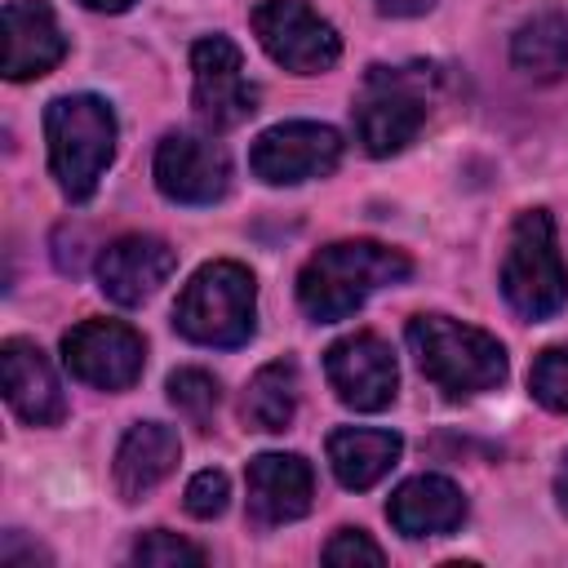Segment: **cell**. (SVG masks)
I'll return each instance as SVG.
<instances>
[{
  "label": "cell",
  "mask_w": 568,
  "mask_h": 568,
  "mask_svg": "<svg viewBox=\"0 0 568 568\" xmlns=\"http://www.w3.org/2000/svg\"><path fill=\"white\" fill-rule=\"evenodd\" d=\"M386 519L395 532L404 537H439V532H453L462 528L466 519V497L453 479L444 475H413L404 479L390 501H386Z\"/></svg>",
  "instance_id": "cell-17"
},
{
  "label": "cell",
  "mask_w": 568,
  "mask_h": 568,
  "mask_svg": "<svg viewBox=\"0 0 568 568\" xmlns=\"http://www.w3.org/2000/svg\"><path fill=\"white\" fill-rule=\"evenodd\" d=\"M257 284L240 262H204L173 306V328L200 346H244L253 337Z\"/></svg>",
  "instance_id": "cell-4"
},
{
  "label": "cell",
  "mask_w": 568,
  "mask_h": 568,
  "mask_svg": "<svg viewBox=\"0 0 568 568\" xmlns=\"http://www.w3.org/2000/svg\"><path fill=\"white\" fill-rule=\"evenodd\" d=\"M337 160H342V133L333 124H315V120L275 124V129L257 133V142L248 151V169L266 186H293L306 178H324L337 169Z\"/></svg>",
  "instance_id": "cell-10"
},
{
  "label": "cell",
  "mask_w": 568,
  "mask_h": 568,
  "mask_svg": "<svg viewBox=\"0 0 568 568\" xmlns=\"http://www.w3.org/2000/svg\"><path fill=\"white\" fill-rule=\"evenodd\" d=\"M62 359L71 377L98 390H129L142 377L146 342L124 320H80L62 337Z\"/></svg>",
  "instance_id": "cell-9"
},
{
  "label": "cell",
  "mask_w": 568,
  "mask_h": 568,
  "mask_svg": "<svg viewBox=\"0 0 568 568\" xmlns=\"http://www.w3.org/2000/svg\"><path fill=\"white\" fill-rule=\"evenodd\" d=\"M155 186L178 204H213L231 186V160L195 133H164L155 146Z\"/></svg>",
  "instance_id": "cell-12"
},
{
  "label": "cell",
  "mask_w": 568,
  "mask_h": 568,
  "mask_svg": "<svg viewBox=\"0 0 568 568\" xmlns=\"http://www.w3.org/2000/svg\"><path fill=\"white\" fill-rule=\"evenodd\" d=\"M555 497H559V506L568 510V457H564V466H559V475H555Z\"/></svg>",
  "instance_id": "cell-30"
},
{
  "label": "cell",
  "mask_w": 568,
  "mask_h": 568,
  "mask_svg": "<svg viewBox=\"0 0 568 568\" xmlns=\"http://www.w3.org/2000/svg\"><path fill=\"white\" fill-rule=\"evenodd\" d=\"M408 253L377 240H337L324 244L297 275V302L311 320L333 324L359 311L377 288L408 280Z\"/></svg>",
  "instance_id": "cell-1"
},
{
  "label": "cell",
  "mask_w": 568,
  "mask_h": 568,
  "mask_svg": "<svg viewBox=\"0 0 568 568\" xmlns=\"http://www.w3.org/2000/svg\"><path fill=\"white\" fill-rule=\"evenodd\" d=\"M501 293L524 320H546L568 302V271L546 209H528L515 217L501 257Z\"/></svg>",
  "instance_id": "cell-6"
},
{
  "label": "cell",
  "mask_w": 568,
  "mask_h": 568,
  "mask_svg": "<svg viewBox=\"0 0 568 568\" xmlns=\"http://www.w3.org/2000/svg\"><path fill=\"white\" fill-rule=\"evenodd\" d=\"M528 390L537 404H546L550 413H568V342L564 346H546L532 368H528Z\"/></svg>",
  "instance_id": "cell-23"
},
{
  "label": "cell",
  "mask_w": 568,
  "mask_h": 568,
  "mask_svg": "<svg viewBox=\"0 0 568 568\" xmlns=\"http://www.w3.org/2000/svg\"><path fill=\"white\" fill-rule=\"evenodd\" d=\"M191 106L195 120L213 133H226L235 124H244L257 111V89L244 75V58L235 49V40L226 36H204L191 44Z\"/></svg>",
  "instance_id": "cell-7"
},
{
  "label": "cell",
  "mask_w": 568,
  "mask_h": 568,
  "mask_svg": "<svg viewBox=\"0 0 568 568\" xmlns=\"http://www.w3.org/2000/svg\"><path fill=\"white\" fill-rule=\"evenodd\" d=\"M377 9H382L386 18H417V13L435 9V0H377Z\"/></svg>",
  "instance_id": "cell-28"
},
{
  "label": "cell",
  "mask_w": 568,
  "mask_h": 568,
  "mask_svg": "<svg viewBox=\"0 0 568 568\" xmlns=\"http://www.w3.org/2000/svg\"><path fill=\"white\" fill-rule=\"evenodd\" d=\"M244 422L253 430H266V435H280L288 430L293 413H297V364L293 359H271L253 373L248 390H244V404H240Z\"/></svg>",
  "instance_id": "cell-20"
},
{
  "label": "cell",
  "mask_w": 568,
  "mask_h": 568,
  "mask_svg": "<svg viewBox=\"0 0 568 568\" xmlns=\"http://www.w3.org/2000/svg\"><path fill=\"white\" fill-rule=\"evenodd\" d=\"M324 564H333V568H351V564L382 568V564H386V555H382V546H377L364 528H337V532H333V541L324 546Z\"/></svg>",
  "instance_id": "cell-25"
},
{
  "label": "cell",
  "mask_w": 568,
  "mask_h": 568,
  "mask_svg": "<svg viewBox=\"0 0 568 568\" xmlns=\"http://www.w3.org/2000/svg\"><path fill=\"white\" fill-rule=\"evenodd\" d=\"M169 399H173V408H178L191 426L209 430L222 390H217V377H213V373H204V368H178V373L169 377Z\"/></svg>",
  "instance_id": "cell-22"
},
{
  "label": "cell",
  "mask_w": 568,
  "mask_h": 568,
  "mask_svg": "<svg viewBox=\"0 0 568 568\" xmlns=\"http://www.w3.org/2000/svg\"><path fill=\"white\" fill-rule=\"evenodd\" d=\"M178 266V253L160 235H120L98 257V288L115 306L146 302Z\"/></svg>",
  "instance_id": "cell-13"
},
{
  "label": "cell",
  "mask_w": 568,
  "mask_h": 568,
  "mask_svg": "<svg viewBox=\"0 0 568 568\" xmlns=\"http://www.w3.org/2000/svg\"><path fill=\"white\" fill-rule=\"evenodd\" d=\"M133 564H146V568H178V564H204V550L164 532V528H151L138 537L133 546Z\"/></svg>",
  "instance_id": "cell-24"
},
{
  "label": "cell",
  "mask_w": 568,
  "mask_h": 568,
  "mask_svg": "<svg viewBox=\"0 0 568 568\" xmlns=\"http://www.w3.org/2000/svg\"><path fill=\"white\" fill-rule=\"evenodd\" d=\"M510 62L532 80H559L568 71V18L559 9L532 13L510 40Z\"/></svg>",
  "instance_id": "cell-21"
},
{
  "label": "cell",
  "mask_w": 568,
  "mask_h": 568,
  "mask_svg": "<svg viewBox=\"0 0 568 568\" xmlns=\"http://www.w3.org/2000/svg\"><path fill=\"white\" fill-rule=\"evenodd\" d=\"M0 377H4V399L27 426H58L67 417V395L58 386L53 364L44 351L27 337H9L0 346Z\"/></svg>",
  "instance_id": "cell-15"
},
{
  "label": "cell",
  "mask_w": 568,
  "mask_h": 568,
  "mask_svg": "<svg viewBox=\"0 0 568 568\" xmlns=\"http://www.w3.org/2000/svg\"><path fill=\"white\" fill-rule=\"evenodd\" d=\"M178 457H182V444L169 426H160V422L129 426L120 448H115V488H120V497L124 501L146 497L160 479H169Z\"/></svg>",
  "instance_id": "cell-18"
},
{
  "label": "cell",
  "mask_w": 568,
  "mask_h": 568,
  "mask_svg": "<svg viewBox=\"0 0 568 568\" xmlns=\"http://www.w3.org/2000/svg\"><path fill=\"white\" fill-rule=\"evenodd\" d=\"M226 497H231V484L222 470H200L191 484H186V515L195 519H213L226 510Z\"/></svg>",
  "instance_id": "cell-26"
},
{
  "label": "cell",
  "mask_w": 568,
  "mask_h": 568,
  "mask_svg": "<svg viewBox=\"0 0 568 568\" xmlns=\"http://www.w3.org/2000/svg\"><path fill=\"white\" fill-rule=\"evenodd\" d=\"M84 9H98V13H120V9H129L133 0H80Z\"/></svg>",
  "instance_id": "cell-29"
},
{
  "label": "cell",
  "mask_w": 568,
  "mask_h": 568,
  "mask_svg": "<svg viewBox=\"0 0 568 568\" xmlns=\"http://www.w3.org/2000/svg\"><path fill=\"white\" fill-rule=\"evenodd\" d=\"M44 138H49V169L67 200L84 204L111 155H115V115L93 93H67L44 106Z\"/></svg>",
  "instance_id": "cell-3"
},
{
  "label": "cell",
  "mask_w": 568,
  "mask_h": 568,
  "mask_svg": "<svg viewBox=\"0 0 568 568\" xmlns=\"http://www.w3.org/2000/svg\"><path fill=\"white\" fill-rule=\"evenodd\" d=\"M36 559H44V564H49V555H44L40 546H22V532H4V546H0V564H4V568L36 564Z\"/></svg>",
  "instance_id": "cell-27"
},
{
  "label": "cell",
  "mask_w": 568,
  "mask_h": 568,
  "mask_svg": "<svg viewBox=\"0 0 568 568\" xmlns=\"http://www.w3.org/2000/svg\"><path fill=\"white\" fill-rule=\"evenodd\" d=\"M244 484H248V515L262 528L302 519L311 510V497H315L311 462L297 457V453H262V457H253L248 470H244Z\"/></svg>",
  "instance_id": "cell-14"
},
{
  "label": "cell",
  "mask_w": 568,
  "mask_h": 568,
  "mask_svg": "<svg viewBox=\"0 0 568 568\" xmlns=\"http://www.w3.org/2000/svg\"><path fill=\"white\" fill-rule=\"evenodd\" d=\"M404 337H408V351H413L422 377L453 399L484 395V390L501 386V377H506L501 342L475 324H462L448 315H413Z\"/></svg>",
  "instance_id": "cell-2"
},
{
  "label": "cell",
  "mask_w": 568,
  "mask_h": 568,
  "mask_svg": "<svg viewBox=\"0 0 568 568\" xmlns=\"http://www.w3.org/2000/svg\"><path fill=\"white\" fill-rule=\"evenodd\" d=\"M351 111H355V138L364 142L368 155L404 151L430 115L426 67H368Z\"/></svg>",
  "instance_id": "cell-5"
},
{
  "label": "cell",
  "mask_w": 568,
  "mask_h": 568,
  "mask_svg": "<svg viewBox=\"0 0 568 568\" xmlns=\"http://www.w3.org/2000/svg\"><path fill=\"white\" fill-rule=\"evenodd\" d=\"M404 453V439L395 430H373V426H342L328 435V466L342 488L364 493L373 488Z\"/></svg>",
  "instance_id": "cell-19"
},
{
  "label": "cell",
  "mask_w": 568,
  "mask_h": 568,
  "mask_svg": "<svg viewBox=\"0 0 568 568\" xmlns=\"http://www.w3.org/2000/svg\"><path fill=\"white\" fill-rule=\"evenodd\" d=\"M324 373H328V386L337 390V399L355 413L386 408L399 386L395 355L377 333H351V337L333 342L324 351Z\"/></svg>",
  "instance_id": "cell-11"
},
{
  "label": "cell",
  "mask_w": 568,
  "mask_h": 568,
  "mask_svg": "<svg viewBox=\"0 0 568 568\" xmlns=\"http://www.w3.org/2000/svg\"><path fill=\"white\" fill-rule=\"evenodd\" d=\"M253 31L271 62H280L293 75H320L342 53L333 22L320 18L306 0H262L253 9Z\"/></svg>",
  "instance_id": "cell-8"
},
{
  "label": "cell",
  "mask_w": 568,
  "mask_h": 568,
  "mask_svg": "<svg viewBox=\"0 0 568 568\" xmlns=\"http://www.w3.org/2000/svg\"><path fill=\"white\" fill-rule=\"evenodd\" d=\"M67 40L44 0H9L4 4V75L31 80L62 62Z\"/></svg>",
  "instance_id": "cell-16"
}]
</instances>
